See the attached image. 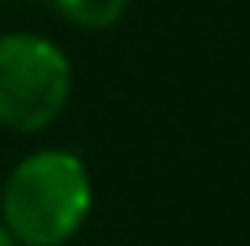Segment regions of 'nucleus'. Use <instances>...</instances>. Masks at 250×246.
Segmentation results:
<instances>
[{
	"instance_id": "nucleus-1",
	"label": "nucleus",
	"mask_w": 250,
	"mask_h": 246,
	"mask_svg": "<svg viewBox=\"0 0 250 246\" xmlns=\"http://www.w3.org/2000/svg\"><path fill=\"white\" fill-rule=\"evenodd\" d=\"M91 207V174L69 149L22 156L0 189V225L19 246H65L87 225Z\"/></svg>"
},
{
	"instance_id": "nucleus-2",
	"label": "nucleus",
	"mask_w": 250,
	"mask_h": 246,
	"mask_svg": "<svg viewBox=\"0 0 250 246\" xmlns=\"http://www.w3.org/2000/svg\"><path fill=\"white\" fill-rule=\"evenodd\" d=\"M73 65L40 33H0V127L37 134L65 113Z\"/></svg>"
},
{
	"instance_id": "nucleus-3",
	"label": "nucleus",
	"mask_w": 250,
	"mask_h": 246,
	"mask_svg": "<svg viewBox=\"0 0 250 246\" xmlns=\"http://www.w3.org/2000/svg\"><path fill=\"white\" fill-rule=\"evenodd\" d=\"M69 25L80 29H113L127 15L131 0H47Z\"/></svg>"
},
{
	"instance_id": "nucleus-4",
	"label": "nucleus",
	"mask_w": 250,
	"mask_h": 246,
	"mask_svg": "<svg viewBox=\"0 0 250 246\" xmlns=\"http://www.w3.org/2000/svg\"><path fill=\"white\" fill-rule=\"evenodd\" d=\"M0 246H19V243H15V239H11V232H7V228H4V225H0Z\"/></svg>"
}]
</instances>
